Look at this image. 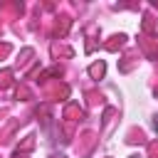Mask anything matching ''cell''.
Returning a JSON list of instances; mask_svg holds the SVG:
<instances>
[{
	"instance_id": "obj_1",
	"label": "cell",
	"mask_w": 158,
	"mask_h": 158,
	"mask_svg": "<svg viewBox=\"0 0 158 158\" xmlns=\"http://www.w3.org/2000/svg\"><path fill=\"white\" fill-rule=\"evenodd\" d=\"M156 131H158V121H156Z\"/></svg>"
}]
</instances>
